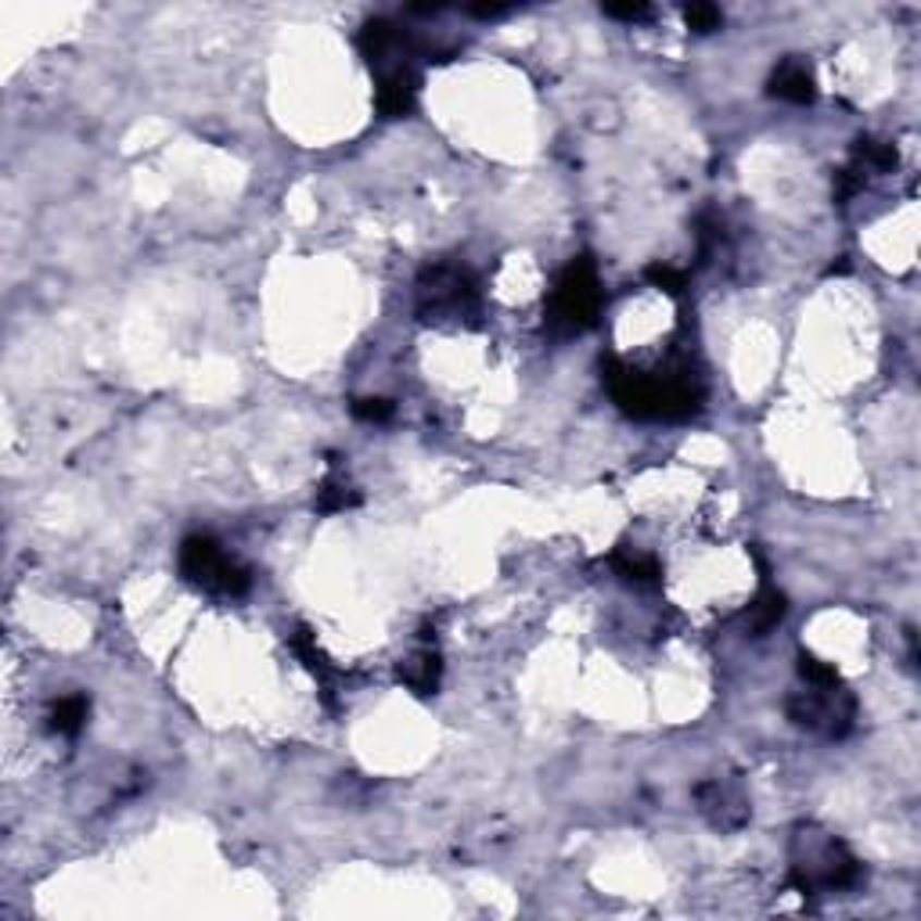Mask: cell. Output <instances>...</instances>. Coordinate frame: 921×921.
<instances>
[{
    "label": "cell",
    "instance_id": "1",
    "mask_svg": "<svg viewBox=\"0 0 921 921\" xmlns=\"http://www.w3.org/2000/svg\"><path fill=\"white\" fill-rule=\"evenodd\" d=\"M601 371H605V385H609L612 400H616L623 415H630V418L680 421V418L699 415V407H702V385L688 368L666 371V374H648L616 357H609L601 364Z\"/></svg>",
    "mask_w": 921,
    "mask_h": 921
},
{
    "label": "cell",
    "instance_id": "2",
    "mask_svg": "<svg viewBox=\"0 0 921 921\" xmlns=\"http://www.w3.org/2000/svg\"><path fill=\"white\" fill-rule=\"evenodd\" d=\"M788 857H793L788 882H793L802 896L849 889V885L860 882L857 857L849 854L843 838L818 828V824H802V828H796Z\"/></svg>",
    "mask_w": 921,
    "mask_h": 921
},
{
    "label": "cell",
    "instance_id": "3",
    "mask_svg": "<svg viewBox=\"0 0 921 921\" xmlns=\"http://www.w3.org/2000/svg\"><path fill=\"white\" fill-rule=\"evenodd\" d=\"M418 314L432 324H479V285L457 263L425 267L418 278Z\"/></svg>",
    "mask_w": 921,
    "mask_h": 921
},
{
    "label": "cell",
    "instance_id": "4",
    "mask_svg": "<svg viewBox=\"0 0 921 921\" xmlns=\"http://www.w3.org/2000/svg\"><path fill=\"white\" fill-rule=\"evenodd\" d=\"M601 303H605V292H601L594 259L590 256L573 259V263L558 274V281H554L551 299H548L551 332H558V335L587 332V328L598 321Z\"/></svg>",
    "mask_w": 921,
    "mask_h": 921
},
{
    "label": "cell",
    "instance_id": "5",
    "mask_svg": "<svg viewBox=\"0 0 921 921\" xmlns=\"http://www.w3.org/2000/svg\"><path fill=\"white\" fill-rule=\"evenodd\" d=\"M181 573L187 584L209 590V594L242 598L249 594L253 573L242 562L228 558L212 537H187L181 544Z\"/></svg>",
    "mask_w": 921,
    "mask_h": 921
},
{
    "label": "cell",
    "instance_id": "6",
    "mask_svg": "<svg viewBox=\"0 0 921 921\" xmlns=\"http://www.w3.org/2000/svg\"><path fill=\"white\" fill-rule=\"evenodd\" d=\"M785 710H788V716H793V724H799V727L818 730V735H828V738H846L849 727H854L857 702L843 684H832V688L796 691L793 699L785 702Z\"/></svg>",
    "mask_w": 921,
    "mask_h": 921
},
{
    "label": "cell",
    "instance_id": "7",
    "mask_svg": "<svg viewBox=\"0 0 921 921\" xmlns=\"http://www.w3.org/2000/svg\"><path fill=\"white\" fill-rule=\"evenodd\" d=\"M360 54L368 58V65L382 73H393V69H410V58H415V40H410L407 29H400L396 22L389 19H374L360 29Z\"/></svg>",
    "mask_w": 921,
    "mask_h": 921
},
{
    "label": "cell",
    "instance_id": "8",
    "mask_svg": "<svg viewBox=\"0 0 921 921\" xmlns=\"http://www.w3.org/2000/svg\"><path fill=\"white\" fill-rule=\"evenodd\" d=\"M695 799H699L702 818L710 821L716 832H738L752 813L746 793H741V785L724 782V777L702 782L699 788H695Z\"/></svg>",
    "mask_w": 921,
    "mask_h": 921
},
{
    "label": "cell",
    "instance_id": "9",
    "mask_svg": "<svg viewBox=\"0 0 921 921\" xmlns=\"http://www.w3.org/2000/svg\"><path fill=\"white\" fill-rule=\"evenodd\" d=\"M374 105L385 120H404L418 105V73L415 69H393V73L378 76Z\"/></svg>",
    "mask_w": 921,
    "mask_h": 921
},
{
    "label": "cell",
    "instance_id": "10",
    "mask_svg": "<svg viewBox=\"0 0 921 921\" xmlns=\"http://www.w3.org/2000/svg\"><path fill=\"white\" fill-rule=\"evenodd\" d=\"M396 673H400V680H404V688H410L415 695H435L440 677H443V659L440 652H432V648H421V652L407 655Z\"/></svg>",
    "mask_w": 921,
    "mask_h": 921
},
{
    "label": "cell",
    "instance_id": "11",
    "mask_svg": "<svg viewBox=\"0 0 921 921\" xmlns=\"http://www.w3.org/2000/svg\"><path fill=\"white\" fill-rule=\"evenodd\" d=\"M771 94L793 105L813 101V73L802 62H782L771 76Z\"/></svg>",
    "mask_w": 921,
    "mask_h": 921
},
{
    "label": "cell",
    "instance_id": "12",
    "mask_svg": "<svg viewBox=\"0 0 921 921\" xmlns=\"http://www.w3.org/2000/svg\"><path fill=\"white\" fill-rule=\"evenodd\" d=\"M785 594L782 590H774V587H763L760 594H756V601L746 609V630L752 637H763V634H771L777 623L785 619Z\"/></svg>",
    "mask_w": 921,
    "mask_h": 921
},
{
    "label": "cell",
    "instance_id": "13",
    "mask_svg": "<svg viewBox=\"0 0 921 921\" xmlns=\"http://www.w3.org/2000/svg\"><path fill=\"white\" fill-rule=\"evenodd\" d=\"M612 569H616V576H623V580L634 584V587H655L659 576H663V569H659V562L652 558V554L634 551V548H619L616 554H612Z\"/></svg>",
    "mask_w": 921,
    "mask_h": 921
},
{
    "label": "cell",
    "instance_id": "14",
    "mask_svg": "<svg viewBox=\"0 0 921 921\" xmlns=\"http://www.w3.org/2000/svg\"><path fill=\"white\" fill-rule=\"evenodd\" d=\"M87 713H90V702L84 699V695H65V699H58L54 710H51V730L54 735L73 738V735H79V727L87 724Z\"/></svg>",
    "mask_w": 921,
    "mask_h": 921
},
{
    "label": "cell",
    "instance_id": "15",
    "mask_svg": "<svg viewBox=\"0 0 921 921\" xmlns=\"http://www.w3.org/2000/svg\"><path fill=\"white\" fill-rule=\"evenodd\" d=\"M854 167H860L864 173H885L896 167V151L893 145H882V140L860 137L854 148Z\"/></svg>",
    "mask_w": 921,
    "mask_h": 921
},
{
    "label": "cell",
    "instance_id": "16",
    "mask_svg": "<svg viewBox=\"0 0 921 921\" xmlns=\"http://www.w3.org/2000/svg\"><path fill=\"white\" fill-rule=\"evenodd\" d=\"M292 648H295V655L303 659L306 663V670L314 673V677H328V673H332V663H328V655L321 652V648H317V637L310 634V627H295L292 630Z\"/></svg>",
    "mask_w": 921,
    "mask_h": 921
},
{
    "label": "cell",
    "instance_id": "17",
    "mask_svg": "<svg viewBox=\"0 0 921 921\" xmlns=\"http://www.w3.org/2000/svg\"><path fill=\"white\" fill-rule=\"evenodd\" d=\"M357 504H360V493L339 479H328L324 487L317 490V512H324V515L346 512V507H357Z\"/></svg>",
    "mask_w": 921,
    "mask_h": 921
},
{
    "label": "cell",
    "instance_id": "18",
    "mask_svg": "<svg viewBox=\"0 0 921 921\" xmlns=\"http://www.w3.org/2000/svg\"><path fill=\"white\" fill-rule=\"evenodd\" d=\"M644 278L652 281L659 292H666V295H684V288H688V274H684V270H677V267H670V263L648 267Z\"/></svg>",
    "mask_w": 921,
    "mask_h": 921
},
{
    "label": "cell",
    "instance_id": "19",
    "mask_svg": "<svg viewBox=\"0 0 921 921\" xmlns=\"http://www.w3.org/2000/svg\"><path fill=\"white\" fill-rule=\"evenodd\" d=\"M799 677L810 684V688H832V684H843L838 680L835 666L821 663L818 655H799Z\"/></svg>",
    "mask_w": 921,
    "mask_h": 921
},
{
    "label": "cell",
    "instance_id": "20",
    "mask_svg": "<svg viewBox=\"0 0 921 921\" xmlns=\"http://www.w3.org/2000/svg\"><path fill=\"white\" fill-rule=\"evenodd\" d=\"M393 400H385V396H364V400H353V415H357L360 421H371V425H382L393 418Z\"/></svg>",
    "mask_w": 921,
    "mask_h": 921
},
{
    "label": "cell",
    "instance_id": "21",
    "mask_svg": "<svg viewBox=\"0 0 921 921\" xmlns=\"http://www.w3.org/2000/svg\"><path fill=\"white\" fill-rule=\"evenodd\" d=\"M684 22H688V29L695 33H713L724 26V15H720V8L713 4H691V8H684Z\"/></svg>",
    "mask_w": 921,
    "mask_h": 921
},
{
    "label": "cell",
    "instance_id": "22",
    "mask_svg": "<svg viewBox=\"0 0 921 921\" xmlns=\"http://www.w3.org/2000/svg\"><path fill=\"white\" fill-rule=\"evenodd\" d=\"M864 176H868V173L860 170V167H843V170H838V173H835V198H838V202L854 198L860 187H864Z\"/></svg>",
    "mask_w": 921,
    "mask_h": 921
},
{
    "label": "cell",
    "instance_id": "23",
    "mask_svg": "<svg viewBox=\"0 0 921 921\" xmlns=\"http://www.w3.org/2000/svg\"><path fill=\"white\" fill-rule=\"evenodd\" d=\"M605 15L619 19V22H641V19L652 15V8H648V4H609Z\"/></svg>",
    "mask_w": 921,
    "mask_h": 921
}]
</instances>
